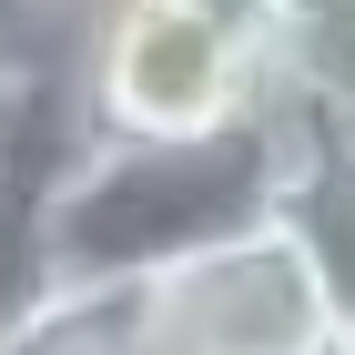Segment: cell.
<instances>
[{
  "label": "cell",
  "mask_w": 355,
  "mask_h": 355,
  "mask_svg": "<svg viewBox=\"0 0 355 355\" xmlns=\"http://www.w3.org/2000/svg\"><path fill=\"white\" fill-rule=\"evenodd\" d=\"M274 173H284V102L264 122H244V132H203V142L71 132L51 153V173L31 183L21 244H31V264H132V274H153L163 254L264 214Z\"/></svg>",
  "instance_id": "1"
},
{
  "label": "cell",
  "mask_w": 355,
  "mask_h": 355,
  "mask_svg": "<svg viewBox=\"0 0 355 355\" xmlns=\"http://www.w3.org/2000/svg\"><path fill=\"white\" fill-rule=\"evenodd\" d=\"M274 102V21L254 0H82L71 21V132L203 142Z\"/></svg>",
  "instance_id": "2"
},
{
  "label": "cell",
  "mask_w": 355,
  "mask_h": 355,
  "mask_svg": "<svg viewBox=\"0 0 355 355\" xmlns=\"http://www.w3.org/2000/svg\"><path fill=\"white\" fill-rule=\"evenodd\" d=\"M142 355H345V345H335V304L315 284V254L264 203V214L153 264Z\"/></svg>",
  "instance_id": "3"
},
{
  "label": "cell",
  "mask_w": 355,
  "mask_h": 355,
  "mask_svg": "<svg viewBox=\"0 0 355 355\" xmlns=\"http://www.w3.org/2000/svg\"><path fill=\"white\" fill-rule=\"evenodd\" d=\"M274 214L295 223V244L315 254V284L335 304V345L355 355V142L284 102V173H274Z\"/></svg>",
  "instance_id": "4"
},
{
  "label": "cell",
  "mask_w": 355,
  "mask_h": 355,
  "mask_svg": "<svg viewBox=\"0 0 355 355\" xmlns=\"http://www.w3.org/2000/svg\"><path fill=\"white\" fill-rule=\"evenodd\" d=\"M82 0H0V71H71Z\"/></svg>",
  "instance_id": "5"
}]
</instances>
